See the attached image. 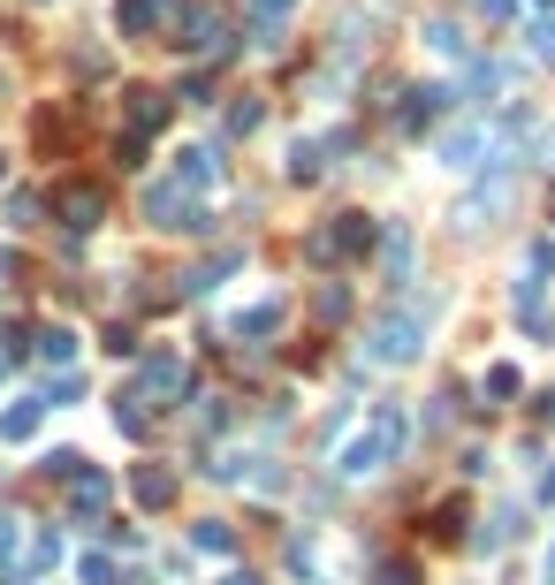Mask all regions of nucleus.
<instances>
[{"label": "nucleus", "mask_w": 555, "mask_h": 585, "mask_svg": "<svg viewBox=\"0 0 555 585\" xmlns=\"http://www.w3.org/2000/svg\"><path fill=\"white\" fill-rule=\"evenodd\" d=\"M228 129H236V137H244V129H259V99H236V107H228Z\"/></svg>", "instance_id": "nucleus-29"}, {"label": "nucleus", "mask_w": 555, "mask_h": 585, "mask_svg": "<svg viewBox=\"0 0 555 585\" xmlns=\"http://www.w3.org/2000/svg\"><path fill=\"white\" fill-rule=\"evenodd\" d=\"M403 441H411V418H403V411H373V426H366V433H358V441L335 457L342 479H373V471H381V464L396 457Z\"/></svg>", "instance_id": "nucleus-1"}, {"label": "nucleus", "mask_w": 555, "mask_h": 585, "mask_svg": "<svg viewBox=\"0 0 555 585\" xmlns=\"http://www.w3.org/2000/svg\"><path fill=\"white\" fill-rule=\"evenodd\" d=\"M533 53H541V61H548V69H555V23H548V16L533 23Z\"/></svg>", "instance_id": "nucleus-30"}, {"label": "nucleus", "mask_w": 555, "mask_h": 585, "mask_svg": "<svg viewBox=\"0 0 555 585\" xmlns=\"http://www.w3.org/2000/svg\"><path fill=\"white\" fill-rule=\"evenodd\" d=\"M221 585H259V578H252V571H228V578H221Z\"/></svg>", "instance_id": "nucleus-34"}, {"label": "nucleus", "mask_w": 555, "mask_h": 585, "mask_svg": "<svg viewBox=\"0 0 555 585\" xmlns=\"http://www.w3.org/2000/svg\"><path fill=\"white\" fill-rule=\"evenodd\" d=\"M236 266H244V251H221L214 266H198V274H183V296H206L221 282V274H236Z\"/></svg>", "instance_id": "nucleus-17"}, {"label": "nucleus", "mask_w": 555, "mask_h": 585, "mask_svg": "<svg viewBox=\"0 0 555 585\" xmlns=\"http://www.w3.org/2000/svg\"><path fill=\"white\" fill-rule=\"evenodd\" d=\"M366 350H373L381 365H411V358L427 350V304L381 312V320H373V334H366Z\"/></svg>", "instance_id": "nucleus-2"}, {"label": "nucleus", "mask_w": 555, "mask_h": 585, "mask_svg": "<svg viewBox=\"0 0 555 585\" xmlns=\"http://www.w3.org/2000/svg\"><path fill=\"white\" fill-rule=\"evenodd\" d=\"M183 388H191V365H183V350H153V358L137 365V388H129V396H137V403H175Z\"/></svg>", "instance_id": "nucleus-5"}, {"label": "nucleus", "mask_w": 555, "mask_h": 585, "mask_svg": "<svg viewBox=\"0 0 555 585\" xmlns=\"http://www.w3.org/2000/svg\"><path fill=\"white\" fill-rule=\"evenodd\" d=\"M221 39H228V16L221 8H191V0L175 8V46L183 53H221Z\"/></svg>", "instance_id": "nucleus-6"}, {"label": "nucleus", "mask_w": 555, "mask_h": 585, "mask_svg": "<svg viewBox=\"0 0 555 585\" xmlns=\"http://www.w3.org/2000/svg\"><path fill=\"white\" fill-rule=\"evenodd\" d=\"M53 563H61V533L46 525L39 540H31V547H23V555H16V571H8V585H31V578H46Z\"/></svg>", "instance_id": "nucleus-9"}, {"label": "nucleus", "mask_w": 555, "mask_h": 585, "mask_svg": "<svg viewBox=\"0 0 555 585\" xmlns=\"http://www.w3.org/2000/svg\"><path fill=\"white\" fill-rule=\"evenodd\" d=\"M403 266H411V236H403V228H388V274L403 282Z\"/></svg>", "instance_id": "nucleus-26"}, {"label": "nucleus", "mask_w": 555, "mask_h": 585, "mask_svg": "<svg viewBox=\"0 0 555 585\" xmlns=\"http://www.w3.org/2000/svg\"><path fill=\"white\" fill-rule=\"evenodd\" d=\"M16 555H23V517H0V571H16Z\"/></svg>", "instance_id": "nucleus-22"}, {"label": "nucleus", "mask_w": 555, "mask_h": 585, "mask_svg": "<svg viewBox=\"0 0 555 585\" xmlns=\"http://www.w3.org/2000/svg\"><path fill=\"white\" fill-rule=\"evenodd\" d=\"M39 418H46V403H39V396H23L16 411L0 418V441H31V433H39Z\"/></svg>", "instance_id": "nucleus-13"}, {"label": "nucleus", "mask_w": 555, "mask_h": 585, "mask_svg": "<svg viewBox=\"0 0 555 585\" xmlns=\"http://www.w3.org/2000/svg\"><path fill=\"white\" fill-rule=\"evenodd\" d=\"M129 495L145 501V509H168L175 501V471L168 464H137V471H129Z\"/></svg>", "instance_id": "nucleus-11"}, {"label": "nucleus", "mask_w": 555, "mask_h": 585, "mask_svg": "<svg viewBox=\"0 0 555 585\" xmlns=\"http://www.w3.org/2000/svg\"><path fill=\"white\" fill-rule=\"evenodd\" d=\"M69 487H77V517H91L99 501L115 495V479H107V471H91V464H85V471H77V479H69Z\"/></svg>", "instance_id": "nucleus-15"}, {"label": "nucleus", "mask_w": 555, "mask_h": 585, "mask_svg": "<svg viewBox=\"0 0 555 585\" xmlns=\"http://www.w3.org/2000/svg\"><path fill=\"white\" fill-rule=\"evenodd\" d=\"M282 328V296H266V304H252V312H236V334L244 342H259V334H274Z\"/></svg>", "instance_id": "nucleus-14"}, {"label": "nucleus", "mask_w": 555, "mask_h": 585, "mask_svg": "<svg viewBox=\"0 0 555 585\" xmlns=\"http://www.w3.org/2000/svg\"><path fill=\"white\" fill-rule=\"evenodd\" d=\"M358 251H373V221H366V213H335L328 228L304 236V259H312V266H335V259H358Z\"/></svg>", "instance_id": "nucleus-3"}, {"label": "nucleus", "mask_w": 555, "mask_h": 585, "mask_svg": "<svg viewBox=\"0 0 555 585\" xmlns=\"http://www.w3.org/2000/svg\"><path fill=\"white\" fill-rule=\"evenodd\" d=\"M191 547H206V555H228V547H236V533H228L221 517H206V525L191 533Z\"/></svg>", "instance_id": "nucleus-21"}, {"label": "nucleus", "mask_w": 555, "mask_h": 585, "mask_svg": "<svg viewBox=\"0 0 555 585\" xmlns=\"http://www.w3.org/2000/svg\"><path fill=\"white\" fill-rule=\"evenodd\" d=\"M175 8H183V0H115V31H123V39H145V31H153L160 16H175Z\"/></svg>", "instance_id": "nucleus-10"}, {"label": "nucleus", "mask_w": 555, "mask_h": 585, "mask_svg": "<svg viewBox=\"0 0 555 585\" xmlns=\"http://www.w3.org/2000/svg\"><path fill=\"white\" fill-rule=\"evenodd\" d=\"M175 183H183V191H206V183H214V153H206V145H191V153L175 160Z\"/></svg>", "instance_id": "nucleus-16"}, {"label": "nucleus", "mask_w": 555, "mask_h": 585, "mask_svg": "<svg viewBox=\"0 0 555 585\" xmlns=\"http://www.w3.org/2000/svg\"><path fill=\"white\" fill-rule=\"evenodd\" d=\"M290 8H298V0H252V16H259V23H266V31H274V23H282Z\"/></svg>", "instance_id": "nucleus-31"}, {"label": "nucleus", "mask_w": 555, "mask_h": 585, "mask_svg": "<svg viewBox=\"0 0 555 585\" xmlns=\"http://www.w3.org/2000/svg\"><path fill=\"white\" fill-rule=\"evenodd\" d=\"M517 0H479V16H510Z\"/></svg>", "instance_id": "nucleus-32"}, {"label": "nucleus", "mask_w": 555, "mask_h": 585, "mask_svg": "<svg viewBox=\"0 0 555 585\" xmlns=\"http://www.w3.org/2000/svg\"><path fill=\"white\" fill-rule=\"evenodd\" d=\"M427 46L434 53H465V31L457 23H427Z\"/></svg>", "instance_id": "nucleus-23"}, {"label": "nucleus", "mask_w": 555, "mask_h": 585, "mask_svg": "<svg viewBox=\"0 0 555 585\" xmlns=\"http://www.w3.org/2000/svg\"><path fill=\"white\" fill-rule=\"evenodd\" d=\"M373 585H419V563L411 555H381L373 563Z\"/></svg>", "instance_id": "nucleus-19"}, {"label": "nucleus", "mask_w": 555, "mask_h": 585, "mask_svg": "<svg viewBox=\"0 0 555 585\" xmlns=\"http://www.w3.org/2000/svg\"><path fill=\"white\" fill-rule=\"evenodd\" d=\"M53 213H61L69 228H99V213H107V191H99V183H61V191H53Z\"/></svg>", "instance_id": "nucleus-7"}, {"label": "nucleus", "mask_w": 555, "mask_h": 585, "mask_svg": "<svg viewBox=\"0 0 555 585\" xmlns=\"http://www.w3.org/2000/svg\"><path fill=\"white\" fill-rule=\"evenodd\" d=\"M479 153H487V129H457V137L441 145V160H449V167H471Z\"/></svg>", "instance_id": "nucleus-18"}, {"label": "nucleus", "mask_w": 555, "mask_h": 585, "mask_svg": "<svg viewBox=\"0 0 555 585\" xmlns=\"http://www.w3.org/2000/svg\"><path fill=\"white\" fill-rule=\"evenodd\" d=\"M541 274H555V244H533V251H525V282H541Z\"/></svg>", "instance_id": "nucleus-27"}, {"label": "nucleus", "mask_w": 555, "mask_h": 585, "mask_svg": "<svg viewBox=\"0 0 555 585\" xmlns=\"http://www.w3.org/2000/svg\"><path fill=\"white\" fill-rule=\"evenodd\" d=\"M290 175L312 183V175H320V145H290Z\"/></svg>", "instance_id": "nucleus-24"}, {"label": "nucleus", "mask_w": 555, "mask_h": 585, "mask_svg": "<svg viewBox=\"0 0 555 585\" xmlns=\"http://www.w3.org/2000/svg\"><path fill=\"white\" fill-rule=\"evenodd\" d=\"M449 99H457L449 84H419V91H403V107H396V123H403V129H434L441 115H449Z\"/></svg>", "instance_id": "nucleus-8"}, {"label": "nucleus", "mask_w": 555, "mask_h": 585, "mask_svg": "<svg viewBox=\"0 0 555 585\" xmlns=\"http://www.w3.org/2000/svg\"><path fill=\"white\" fill-rule=\"evenodd\" d=\"M541 585H555V547H548V555H541Z\"/></svg>", "instance_id": "nucleus-33"}, {"label": "nucleus", "mask_w": 555, "mask_h": 585, "mask_svg": "<svg viewBox=\"0 0 555 585\" xmlns=\"http://www.w3.org/2000/svg\"><path fill=\"white\" fill-rule=\"evenodd\" d=\"M145 221H153V228H191V236H206V228H214V221H206V206H198V191H183L175 175L145 191Z\"/></svg>", "instance_id": "nucleus-4"}, {"label": "nucleus", "mask_w": 555, "mask_h": 585, "mask_svg": "<svg viewBox=\"0 0 555 585\" xmlns=\"http://www.w3.org/2000/svg\"><path fill=\"white\" fill-rule=\"evenodd\" d=\"M123 99H129V137H137V145H145L153 129H168V99H160V91H123Z\"/></svg>", "instance_id": "nucleus-12"}, {"label": "nucleus", "mask_w": 555, "mask_h": 585, "mask_svg": "<svg viewBox=\"0 0 555 585\" xmlns=\"http://www.w3.org/2000/svg\"><path fill=\"white\" fill-rule=\"evenodd\" d=\"M85 585H123V571H115V555H85Z\"/></svg>", "instance_id": "nucleus-25"}, {"label": "nucleus", "mask_w": 555, "mask_h": 585, "mask_svg": "<svg viewBox=\"0 0 555 585\" xmlns=\"http://www.w3.org/2000/svg\"><path fill=\"white\" fill-rule=\"evenodd\" d=\"M525 380H517V365H487V396H517Z\"/></svg>", "instance_id": "nucleus-28"}, {"label": "nucleus", "mask_w": 555, "mask_h": 585, "mask_svg": "<svg viewBox=\"0 0 555 585\" xmlns=\"http://www.w3.org/2000/svg\"><path fill=\"white\" fill-rule=\"evenodd\" d=\"M39 358H46V365H69V358H77V334H69V328H46L39 334Z\"/></svg>", "instance_id": "nucleus-20"}, {"label": "nucleus", "mask_w": 555, "mask_h": 585, "mask_svg": "<svg viewBox=\"0 0 555 585\" xmlns=\"http://www.w3.org/2000/svg\"><path fill=\"white\" fill-rule=\"evenodd\" d=\"M0 274H8V251H0Z\"/></svg>", "instance_id": "nucleus-35"}]
</instances>
